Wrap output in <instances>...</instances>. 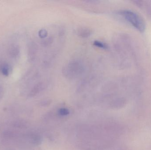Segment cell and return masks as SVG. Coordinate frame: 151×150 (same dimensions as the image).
<instances>
[{
  "label": "cell",
  "instance_id": "obj_1",
  "mask_svg": "<svg viewBox=\"0 0 151 150\" xmlns=\"http://www.w3.org/2000/svg\"><path fill=\"white\" fill-rule=\"evenodd\" d=\"M84 63L80 60H73L63 67L62 73L65 78L74 79L82 75L85 71Z\"/></svg>",
  "mask_w": 151,
  "mask_h": 150
},
{
  "label": "cell",
  "instance_id": "obj_2",
  "mask_svg": "<svg viewBox=\"0 0 151 150\" xmlns=\"http://www.w3.org/2000/svg\"><path fill=\"white\" fill-rule=\"evenodd\" d=\"M119 13L120 15L139 31L143 32L145 31V22L138 14L132 11L128 10L122 11Z\"/></svg>",
  "mask_w": 151,
  "mask_h": 150
},
{
  "label": "cell",
  "instance_id": "obj_3",
  "mask_svg": "<svg viewBox=\"0 0 151 150\" xmlns=\"http://www.w3.org/2000/svg\"><path fill=\"white\" fill-rule=\"evenodd\" d=\"M47 82L46 81H40L35 84L29 93V97H34L39 94L41 92L44 90V89L47 87Z\"/></svg>",
  "mask_w": 151,
  "mask_h": 150
},
{
  "label": "cell",
  "instance_id": "obj_4",
  "mask_svg": "<svg viewBox=\"0 0 151 150\" xmlns=\"http://www.w3.org/2000/svg\"><path fill=\"white\" fill-rule=\"evenodd\" d=\"M37 45L34 42H31L28 45V56L31 61H33L36 59L38 53Z\"/></svg>",
  "mask_w": 151,
  "mask_h": 150
},
{
  "label": "cell",
  "instance_id": "obj_5",
  "mask_svg": "<svg viewBox=\"0 0 151 150\" xmlns=\"http://www.w3.org/2000/svg\"><path fill=\"white\" fill-rule=\"evenodd\" d=\"M20 52V47L17 44H12L9 48V53L12 58H17L19 55Z\"/></svg>",
  "mask_w": 151,
  "mask_h": 150
},
{
  "label": "cell",
  "instance_id": "obj_6",
  "mask_svg": "<svg viewBox=\"0 0 151 150\" xmlns=\"http://www.w3.org/2000/svg\"><path fill=\"white\" fill-rule=\"evenodd\" d=\"M11 71V67L9 63L3 62L0 64V71L4 75L8 76L10 74Z\"/></svg>",
  "mask_w": 151,
  "mask_h": 150
},
{
  "label": "cell",
  "instance_id": "obj_7",
  "mask_svg": "<svg viewBox=\"0 0 151 150\" xmlns=\"http://www.w3.org/2000/svg\"><path fill=\"white\" fill-rule=\"evenodd\" d=\"M91 31L88 28L86 27H81L77 31V34L83 38H87L91 35Z\"/></svg>",
  "mask_w": 151,
  "mask_h": 150
},
{
  "label": "cell",
  "instance_id": "obj_8",
  "mask_svg": "<svg viewBox=\"0 0 151 150\" xmlns=\"http://www.w3.org/2000/svg\"><path fill=\"white\" fill-rule=\"evenodd\" d=\"M93 44L95 46L97 47L102 48V49H106L108 48V47L105 43L101 42V41H95L93 43Z\"/></svg>",
  "mask_w": 151,
  "mask_h": 150
},
{
  "label": "cell",
  "instance_id": "obj_9",
  "mask_svg": "<svg viewBox=\"0 0 151 150\" xmlns=\"http://www.w3.org/2000/svg\"><path fill=\"white\" fill-rule=\"evenodd\" d=\"M38 35L40 38L43 39L47 37L48 36V31L47 30L45 29H42L40 30L38 33Z\"/></svg>",
  "mask_w": 151,
  "mask_h": 150
},
{
  "label": "cell",
  "instance_id": "obj_10",
  "mask_svg": "<svg viewBox=\"0 0 151 150\" xmlns=\"http://www.w3.org/2000/svg\"><path fill=\"white\" fill-rule=\"evenodd\" d=\"M70 113L69 110L67 108H61L59 110V114L62 116H65L68 115Z\"/></svg>",
  "mask_w": 151,
  "mask_h": 150
},
{
  "label": "cell",
  "instance_id": "obj_11",
  "mask_svg": "<svg viewBox=\"0 0 151 150\" xmlns=\"http://www.w3.org/2000/svg\"><path fill=\"white\" fill-rule=\"evenodd\" d=\"M50 103V100H44V101L42 102V105L43 106H47L48 105H49Z\"/></svg>",
  "mask_w": 151,
  "mask_h": 150
},
{
  "label": "cell",
  "instance_id": "obj_12",
  "mask_svg": "<svg viewBox=\"0 0 151 150\" xmlns=\"http://www.w3.org/2000/svg\"><path fill=\"white\" fill-rule=\"evenodd\" d=\"M4 95V90L2 87L0 86V100L3 97Z\"/></svg>",
  "mask_w": 151,
  "mask_h": 150
}]
</instances>
